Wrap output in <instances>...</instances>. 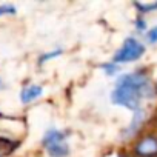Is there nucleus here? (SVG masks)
I'll list each match as a JSON object with an SVG mask.
<instances>
[{"instance_id": "1", "label": "nucleus", "mask_w": 157, "mask_h": 157, "mask_svg": "<svg viewBox=\"0 0 157 157\" xmlns=\"http://www.w3.org/2000/svg\"><path fill=\"white\" fill-rule=\"evenodd\" d=\"M154 90L149 82V78L143 72H132L122 75L111 94V100L116 105L125 106L128 109H132L134 113L140 109V105L143 99L152 97Z\"/></svg>"}, {"instance_id": "2", "label": "nucleus", "mask_w": 157, "mask_h": 157, "mask_svg": "<svg viewBox=\"0 0 157 157\" xmlns=\"http://www.w3.org/2000/svg\"><path fill=\"white\" fill-rule=\"evenodd\" d=\"M43 146L46 148L51 157H68L69 146L66 143V137L63 132L57 129H49L43 136Z\"/></svg>"}, {"instance_id": "3", "label": "nucleus", "mask_w": 157, "mask_h": 157, "mask_svg": "<svg viewBox=\"0 0 157 157\" xmlns=\"http://www.w3.org/2000/svg\"><path fill=\"white\" fill-rule=\"evenodd\" d=\"M145 52V46L134 37H128L122 48L117 51V54L114 56L113 59V63L119 65V63H126V62H132V60H137L143 56Z\"/></svg>"}, {"instance_id": "4", "label": "nucleus", "mask_w": 157, "mask_h": 157, "mask_svg": "<svg viewBox=\"0 0 157 157\" xmlns=\"http://www.w3.org/2000/svg\"><path fill=\"white\" fill-rule=\"evenodd\" d=\"M42 94H43V88L40 85H29V86L22 90L20 100H22V103H31L36 99H39Z\"/></svg>"}, {"instance_id": "5", "label": "nucleus", "mask_w": 157, "mask_h": 157, "mask_svg": "<svg viewBox=\"0 0 157 157\" xmlns=\"http://www.w3.org/2000/svg\"><path fill=\"white\" fill-rule=\"evenodd\" d=\"M62 54V49H54V51H51V52H46V54H43L42 57H40V63H45L46 60H51V59H56V57H59Z\"/></svg>"}, {"instance_id": "6", "label": "nucleus", "mask_w": 157, "mask_h": 157, "mask_svg": "<svg viewBox=\"0 0 157 157\" xmlns=\"http://www.w3.org/2000/svg\"><path fill=\"white\" fill-rule=\"evenodd\" d=\"M137 8H139V11L140 13H149V11H152V10H157V3H134Z\"/></svg>"}, {"instance_id": "7", "label": "nucleus", "mask_w": 157, "mask_h": 157, "mask_svg": "<svg viewBox=\"0 0 157 157\" xmlns=\"http://www.w3.org/2000/svg\"><path fill=\"white\" fill-rule=\"evenodd\" d=\"M102 68L105 69V72H106L108 75H113L114 72H117V71H119V65H116V63H113V62L102 65Z\"/></svg>"}, {"instance_id": "8", "label": "nucleus", "mask_w": 157, "mask_h": 157, "mask_svg": "<svg viewBox=\"0 0 157 157\" xmlns=\"http://www.w3.org/2000/svg\"><path fill=\"white\" fill-rule=\"evenodd\" d=\"M10 14H16V6H13V5H2L0 6V17L10 16Z\"/></svg>"}, {"instance_id": "9", "label": "nucleus", "mask_w": 157, "mask_h": 157, "mask_svg": "<svg viewBox=\"0 0 157 157\" xmlns=\"http://www.w3.org/2000/svg\"><path fill=\"white\" fill-rule=\"evenodd\" d=\"M146 39H148V42H149V43H157V26H154L152 29H149V31H148Z\"/></svg>"}, {"instance_id": "10", "label": "nucleus", "mask_w": 157, "mask_h": 157, "mask_svg": "<svg viewBox=\"0 0 157 157\" xmlns=\"http://www.w3.org/2000/svg\"><path fill=\"white\" fill-rule=\"evenodd\" d=\"M3 88V82H2V78H0V90Z\"/></svg>"}]
</instances>
